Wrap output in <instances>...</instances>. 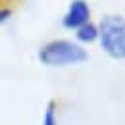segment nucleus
<instances>
[{
  "mask_svg": "<svg viewBox=\"0 0 125 125\" xmlns=\"http://www.w3.org/2000/svg\"><path fill=\"white\" fill-rule=\"evenodd\" d=\"M91 19H93V8H91L89 0H69L62 19H60V25H62V29L73 33L77 27H81L83 23H87Z\"/></svg>",
  "mask_w": 125,
  "mask_h": 125,
  "instance_id": "nucleus-3",
  "label": "nucleus"
},
{
  "mask_svg": "<svg viewBox=\"0 0 125 125\" xmlns=\"http://www.w3.org/2000/svg\"><path fill=\"white\" fill-rule=\"evenodd\" d=\"M12 16H14V10L10 6H0V29L12 19Z\"/></svg>",
  "mask_w": 125,
  "mask_h": 125,
  "instance_id": "nucleus-6",
  "label": "nucleus"
},
{
  "mask_svg": "<svg viewBox=\"0 0 125 125\" xmlns=\"http://www.w3.org/2000/svg\"><path fill=\"white\" fill-rule=\"evenodd\" d=\"M91 60V54L87 46L79 44L75 39H50L42 42L37 50V62L50 69H62V67H75L83 65Z\"/></svg>",
  "mask_w": 125,
  "mask_h": 125,
  "instance_id": "nucleus-1",
  "label": "nucleus"
},
{
  "mask_svg": "<svg viewBox=\"0 0 125 125\" xmlns=\"http://www.w3.org/2000/svg\"><path fill=\"white\" fill-rule=\"evenodd\" d=\"M41 125H60V119H58V104L56 100H50L46 104V108L42 112V121Z\"/></svg>",
  "mask_w": 125,
  "mask_h": 125,
  "instance_id": "nucleus-5",
  "label": "nucleus"
},
{
  "mask_svg": "<svg viewBox=\"0 0 125 125\" xmlns=\"http://www.w3.org/2000/svg\"><path fill=\"white\" fill-rule=\"evenodd\" d=\"M98 23L96 44L110 60L125 62V16L123 14H104Z\"/></svg>",
  "mask_w": 125,
  "mask_h": 125,
  "instance_id": "nucleus-2",
  "label": "nucleus"
},
{
  "mask_svg": "<svg viewBox=\"0 0 125 125\" xmlns=\"http://www.w3.org/2000/svg\"><path fill=\"white\" fill-rule=\"evenodd\" d=\"M73 39L77 41L79 44H83V46L96 44V41H98V23L93 21V19L87 21V23H83L81 27H77L73 31Z\"/></svg>",
  "mask_w": 125,
  "mask_h": 125,
  "instance_id": "nucleus-4",
  "label": "nucleus"
}]
</instances>
